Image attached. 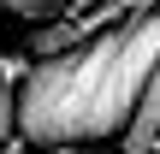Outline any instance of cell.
Listing matches in <instances>:
<instances>
[{
    "instance_id": "cell-1",
    "label": "cell",
    "mask_w": 160,
    "mask_h": 154,
    "mask_svg": "<svg viewBox=\"0 0 160 154\" xmlns=\"http://www.w3.org/2000/svg\"><path fill=\"white\" fill-rule=\"evenodd\" d=\"M154 65H160V12H131L59 59H30V71L12 89L18 137L36 148L107 142V137L119 142Z\"/></svg>"
},
{
    "instance_id": "cell-2",
    "label": "cell",
    "mask_w": 160,
    "mask_h": 154,
    "mask_svg": "<svg viewBox=\"0 0 160 154\" xmlns=\"http://www.w3.org/2000/svg\"><path fill=\"white\" fill-rule=\"evenodd\" d=\"M119 154H160V65L148 71V83H142V95H137V107H131V125L119 131Z\"/></svg>"
},
{
    "instance_id": "cell-4",
    "label": "cell",
    "mask_w": 160,
    "mask_h": 154,
    "mask_svg": "<svg viewBox=\"0 0 160 154\" xmlns=\"http://www.w3.org/2000/svg\"><path fill=\"white\" fill-rule=\"evenodd\" d=\"M0 12H12V18H24V24L36 30V24L65 18V12H71V0H0Z\"/></svg>"
},
{
    "instance_id": "cell-8",
    "label": "cell",
    "mask_w": 160,
    "mask_h": 154,
    "mask_svg": "<svg viewBox=\"0 0 160 154\" xmlns=\"http://www.w3.org/2000/svg\"><path fill=\"white\" fill-rule=\"evenodd\" d=\"M154 12H160V0H154Z\"/></svg>"
},
{
    "instance_id": "cell-3",
    "label": "cell",
    "mask_w": 160,
    "mask_h": 154,
    "mask_svg": "<svg viewBox=\"0 0 160 154\" xmlns=\"http://www.w3.org/2000/svg\"><path fill=\"white\" fill-rule=\"evenodd\" d=\"M83 42H89V30H83V24L71 18V12H65V18H53V24H36L24 47H30V59H59V53L83 47Z\"/></svg>"
},
{
    "instance_id": "cell-6",
    "label": "cell",
    "mask_w": 160,
    "mask_h": 154,
    "mask_svg": "<svg viewBox=\"0 0 160 154\" xmlns=\"http://www.w3.org/2000/svg\"><path fill=\"white\" fill-rule=\"evenodd\" d=\"M42 154H119V148H101V142H59V148H42Z\"/></svg>"
},
{
    "instance_id": "cell-5",
    "label": "cell",
    "mask_w": 160,
    "mask_h": 154,
    "mask_svg": "<svg viewBox=\"0 0 160 154\" xmlns=\"http://www.w3.org/2000/svg\"><path fill=\"white\" fill-rule=\"evenodd\" d=\"M18 137V101H12V83L0 77V142Z\"/></svg>"
},
{
    "instance_id": "cell-7",
    "label": "cell",
    "mask_w": 160,
    "mask_h": 154,
    "mask_svg": "<svg viewBox=\"0 0 160 154\" xmlns=\"http://www.w3.org/2000/svg\"><path fill=\"white\" fill-rule=\"evenodd\" d=\"M0 154H30V142H24V137H6V142H0Z\"/></svg>"
}]
</instances>
